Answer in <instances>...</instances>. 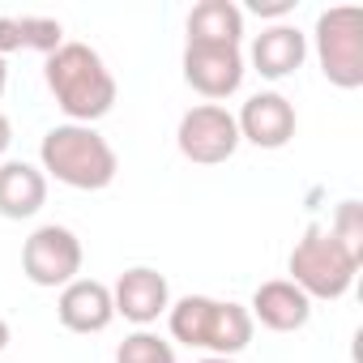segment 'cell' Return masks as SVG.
<instances>
[{
  "label": "cell",
  "mask_w": 363,
  "mask_h": 363,
  "mask_svg": "<svg viewBox=\"0 0 363 363\" xmlns=\"http://www.w3.org/2000/svg\"><path fill=\"white\" fill-rule=\"evenodd\" d=\"M43 82L69 124H94L116 107V77L90 43H60L43 60Z\"/></svg>",
  "instance_id": "1"
},
{
  "label": "cell",
  "mask_w": 363,
  "mask_h": 363,
  "mask_svg": "<svg viewBox=\"0 0 363 363\" xmlns=\"http://www.w3.org/2000/svg\"><path fill=\"white\" fill-rule=\"evenodd\" d=\"M39 162H43V175H52L56 184L77 189V193H103L120 171V158H116L111 141L94 124H56V128H48L43 145H39Z\"/></svg>",
  "instance_id": "2"
},
{
  "label": "cell",
  "mask_w": 363,
  "mask_h": 363,
  "mask_svg": "<svg viewBox=\"0 0 363 363\" xmlns=\"http://www.w3.org/2000/svg\"><path fill=\"white\" fill-rule=\"evenodd\" d=\"M167 329H171L175 342H184L193 350L235 359L240 350H248V342L257 333V320L248 316L244 303L210 299V295H184L167 308Z\"/></svg>",
  "instance_id": "3"
},
{
  "label": "cell",
  "mask_w": 363,
  "mask_h": 363,
  "mask_svg": "<svg viewBox=\"0 0 363 363\" xmlns=\"http://www.w3.org/2000/svg\"><path fill=\"white\" fill-rule=\"evenodd\" d=\"M359 257H350L333 235L329 227H308L303 240H295L291 257H286V269H291V282L308 295V299H342L350 286H354V274H359Z\"/></svg>",
  "instance_id": "4"
},
{
  "label": "cell",
  "mask_w": 363,
  "mask_h": 363,
  "mask_svg": "<svg viewBox=\"0 0 363 363\" xmlns=\"http://www.w3.org/2000/svg\"><path fill=\"white\" fill-rule=\"evenodd\" d=\"M316 43V60L329 86L337 90H359L363 86V13L342 5V9H325L316 18L312 30Z\"/></svg>",
  "instance_id": "5"
},
{
  "label": "cell",
  "mask_w": 363,
  "mask_h": 363,
  "mask_svg": "<svg viewBox=\"0 0 363 363\" xmlns=\"http://www.w3.org/2000/svg\"><path fill=\"white\" fill-rule=\"evenodd\" d=\"M175 145L189 162L197 167H218L227 162L235 150H240V128H235V116L223 107V103H197L179 116V128H175Z\"/></svg>",
  "instance_id": "6"
},
{
  "label": "cell",
  "mask_w": 363,
  "mask_h": 363,
  "mask_svg": "<svg viewBox=\"0 0 363 363\" xmlns=\"http://www.w3.org/2000/svg\"><path fill=\"white\" fill-rule=\"evenodd\" d=\"M22 274L35 282V286H48V291H65L77 274H82V240L60 227V223H48L39 227L26 244H22Z\"/></svg>",
  "instance_id": "7"
},
{
  "label": "cell",
  "mask_w": 363,
  "mask_h": 363,
  "mask_svg": "<svg viewBox=\"0 0 363 363\" xmlns=\"http://www.w3.org/2000/svg\"><path fill=\"white\" fill-rule=\"evenodd\" d=\"M244 73L248 69H244L240 48H206V43H189L184 48V82L210 103L231 99L244 86Z\"/></svg>",
  "instance_id": "8"
},
{
  "label": "cell",
  "mask_w": 363,
  "mask_h": 363,
  "mask_svg": "<svg viewBox=\"0 0 363 363\" xmlns=\"http://www.w3.org/2000/svg\"><path fill=\"white\" fill-rule=\"evenodd\" d=\"M235 128H240V141H248V145H257V150H282V145H291L299 120H295V107H291L286 94L261 90V94H252V99L240 107Z\"/></svg>",
  "instance_id": "9"
},
{
  "label": "cell",
  "mask_w": 363,
  "mask_h": 363,
  "mask_svg": "<svg viewBox=\"0 0 363 363\" xmlns=\"http://www.w3.org/2000/svg\"><path fill=\"white\" fill-rule=\"evenodd\" d=\"M111 308H116V316H124V320H133V325H154L158 316H167V308H171V286H167V278L158 274V269H150V265H133V269H124L120 278H116V286H111Z\"/></svg>",
  "instance_id": "10"
},
{
  "label": "cell",
  "mask_w": 363,
  "mask_h": 363,
  "mask_svg": "<svg viewBox=\"0 0 363 363\" xmlns=\"http://www.w3.org/2000/svg\"><path fill=\"white\" fill-rule=\"evenodd\" d=\"M56 316L69 333H103L116 320L111 286L99 278H73L56 299Z\"/></svg>",
  "instance_id": "11"
},
{
  "label": "cell",
  "mask_w": 363,
  "mask_h": 363,
  "mask_svg": "<svg viewBox=\"0 0 363 363\" xmlns=\"http://www.w3.org/2000/svg\"><path fill=\"white\" fill-rule=\"evenodd\" d=\"M248 316L261 320L265 329L274 333H295L312 320V299L291 282V278H274V282H261L252 291V303H248Z\"/></svg>",
  "instance_id": "12"
},
{
  "label": "cell",
  "mask_w": 363,
  "mask_h": 363,
  "mask_svg": "<svg viewBox=\"0 0 363 363\" xmlns=\"http://www.w3.org/2000/svg\"><path fill=\"white\" fill-rule=\"evenodd\" d=\"M303 60H308V35L299 26H291V22H274L252 39V69L265 82L291 77Z\"/></svg>",
  "instance_id": "13"
},
{
  "label": "cell",
  "mask_w": 363,
  "mask_h": 363,
  "mask_svg": "<svg viewBox=\"0 0 363 363\" xmlns=\"http://www.w3.org/2000/svg\"><path fill=\"white\" fill-rule=\"evenodd\" d=\"M48 201V175L43 167L35 162H22V158H9L0 162V218H35Z\"/></svg>",
  "instance_id": "14"
},
{
  "label": "cell",
  "mask_w": 363,
  "mask_h": 363,
  "mask_svg": "<svg viewBox=\"0 0 363 363\" xmlns=\"http://www.w3.org/2000/svg\"><path fill=\"white\" fill-rule=\"evenodd\" d=\"M240 39H244V9L231 0H201L189 13V43L240 48Z\"/></svg>",
  "instance_id": "15"
},
{
  "label": "cell",
  "mask_w": 363,
  "mask_h": 363,
  "mask_svg": "<svg viewBox=\"0 0 363 363\" xmlns=\"http://www.w3.org/2000/svg\"><path fill=\"white\" fill-rule=\"evenodd\" d=\"M60 43H65V26L56 18L0 13V56H9V52H43V56H52Z\"/></svg>",
  "instance_id": "16"
},
{
  "label": "cell",
  "mask_w": 363,
  "mask_h": 363,
  "mask_svg": "<svg viewBox=\"0 0 363 363\" xmlns=\"http://www.w3.org/2000/svg\"><path fill=\"white\" fill-rule=\"evenodd\" d=\"M116 363H175V346L150 329H137L116 346Z\"/></svg>",
  "instance_id": "17"
},
{
  "label": "cell",
  "mask_w": 363,
  "mask_h": 363,
  "mask_svg": "<svg viewBox=\"0 0 363 363\" xmlns=\"http://www.w3.org/2000/svg\"><path fill=\"white\" fill-rule=\"evenodd\" d=\"M329 235H333L350 257L363 261V206H359V201H342V206L333 210V227H329Z\"/></svg>",
  "instance_id": "18"
},
{
  "label": "cell",
  "mask_w": 363,
  "mask_h": 363,
  "mask_svg": "<svg viewBox=\"0 0 363 363\" xmlns=\"http://www.w3.org/2000/svg\"><path fill=\"white\" fill-rule=\"evenodd\" d=\"M248 9H252L257 18H278V22H282V18H286V13H291L295 5H291V0H278V5H261V0H252Z\"/></svg>",
  "instance_id": "19"
},
{
  "label": "cell",
  "mask_w": 363,
  "mask_h": 363,
  "mask_svg": "<svg viewBox=\"0 0 363 363\" xmlns=\"http://www.w3.org/2000/svg\"><path fill=\"white\" fill-rule=\"evenodd\" d=\"M9 141H13V124H9V116H5V111H0V162H5Z\"/></svg>",
  "instance_id": "20"
},
{
  "label": "cell",
  "mask_w": 363,
  "mask_h": 363,
  "mask_svg": "<svg viewBox=\"0 0 363 363\" xmlns=\"http://www.w3.org/2000/svg\"><path fill=\"white\" fill-rule=\"evenodd\" d=\"M5 86H9V65H5V56H0V94H5Z\"/></svg>",
  "instance_id": "21"
},
{
  "label": "cell",
  "mask_w": 363,
  "mask_h": 363,
  "mask_svg": "<svg viewBox=\"0 0 363 363\" xmlns=\"http://www.w3.org/2000/svg\"><path fill=\"white\" fill-rule=\"evenodd\" d=\"M5 346H9V320L0 316V350H5Z\"/></svg>",
  "instance_id": "22"
},
{
  "label": "cell",
  "mask_w": 363,
  "mask_h": 363,
  "mask_svg": "<svg viewBox=\"0 0 363 363\" xmlns=\"http://www.w3.org/2000/svg\"><path fill=\"white\" fill-rule=\"evenodd\" d=\"M201 363H235V359H218V354H206Z\"/></svg>",
  "instance_id": "23"
}]
</instances>
